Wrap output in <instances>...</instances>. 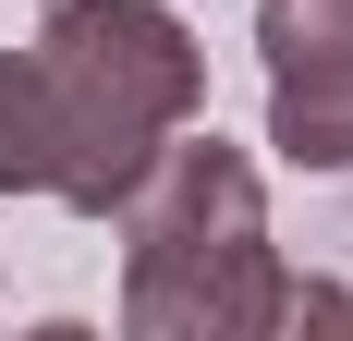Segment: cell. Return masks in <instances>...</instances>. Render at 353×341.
Wrapping results in <instances>:
<instances>
[{
    "instance_id": "6da1fadb",
    "label": "cell",
    "mask_w": 353,
    "mask_h": 341,
    "mask_svg": "<svg viewBox=\"0 0 353 341\" xmlns=\"http://www.w3.org/2000/svg\"><path fill=\"white\" fill-rule=\"evenodd\" d=\"M37 122H49V195L110 207L146 170L159 122L195 110V49L159 0H61L37 37Z\"/></svg>"
},
{
    "instance_id": "3957f363",
    "label": "cell",
    "mask_w": 353,
    "mask_h": 341,
    "mask_svg": "<svg viewBox=\"0 0 353 341\" xmlns=\"http://www.w3.org/2000/svg\"><path fill=\"white\" fill-rule=\"evenodd\" d=\"M0 183H49V122H37L25 61H0Z\"/></svg>"
},
{
    "instance_id": "7a4b0ae2",
    "label": "cell",
    "mask_w": 353,
    "mask_h": 341,
    "mask_svg": "<svg viewBox=\"0 0 353 341\" xmlns=\"http://www.w3.org/2000/svg\"><path fill=\"white\" fill-rule=\"evenodd\" d=\"M268 110L305 170H353V0H268Z\"/></svg>"
}]
</instances>
